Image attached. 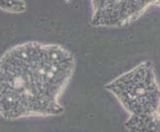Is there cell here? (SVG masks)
<instances>
[{
    "mask_svg": "<svg viewBox=\"0 0 160 132\" xmlns=\"http://www.w3.org/2000/svg\"><path fill=\"white\" fill-rule=\"evenodd\" d=\"M76 68V59L58 44L25 42L0 57V115L8 120L56 116Z\"/></svg>",
    "mask_w": 160,
    "mask_h": 132,
    "instance_id": "6da1fadb",
    "label": "cell"
},
{
    "mask_svg": "<svg viewBox=\"0 0 160 132\" xmlns=\"http://www.w3.org/2000/svg\"><path fill=\"white\" fill-rule=\"evenodd\" d=\"M104 89L128 112L124 126L128 132H159L160 86L150 61L119 75Z\"/></svg>",
    "mask_w": 160,
    "mask_h": 132,
    "instance_id": "7a4b0ae2",
    "label": "cell"
},
{
    "mask_svg": "<svg viewBox=\"0 0 160 132\" xmlns=\"http://www.w3.org/2000/svg\"><path fill=\"white\" fill-rule=\"evenodd\" d=\"M91 24L95 27L118 28L125 27L139 19L146 11L154 5L151 0L141 1H112L98 0L91 1Z\"/></svg>",
    "mask_w": 160,
    "mask_h": 132,
    "instance_id": "3957f363",
    "label": "cell"
},
{
    "mask_svg": "<svg viewBox=\"0 0 160 132\" xmlns=\"http://www.w3.org/2000/svg\"><path fill=\"white\" fill-rule=\"evenodd\" d=\"M0 10L9 13H22L26 10L25 1H0Z\"/></svg>",
    "mask_w": 160,
    "mask_h": 132,
    "instance_id": "277c9868",
    "label": "cell"
},
{
    "mask_svg": "<svg viewBox=\"0 0 160 132\" xmlns=\"http://www.w3.org/2000/svg\"><path fill=\"white\" fill-rule=\"evenodd\" d=\"M154 5H155V6H159L160 7V0H158V1H154Z\"/></svg>",
    "mask_w": 160,
    "mask_h": 132,
    "instance_id": "5b68a950",
    "label": "cell"
},
{
    "mask_svg": "<svg viewBox=\"0 0 160 132\" xmlns=\"http://www.w3.org/2000/svg\"><path fill=\"white\" fill-rule=\"evenodd\" d=\"M159 132H160V130H159Z\"/></svg>",
    "mask_w": 160,
    "mask_h": 132,
    "instance_id": "8992f818",
    "label": "cell"
}]
</instances>
